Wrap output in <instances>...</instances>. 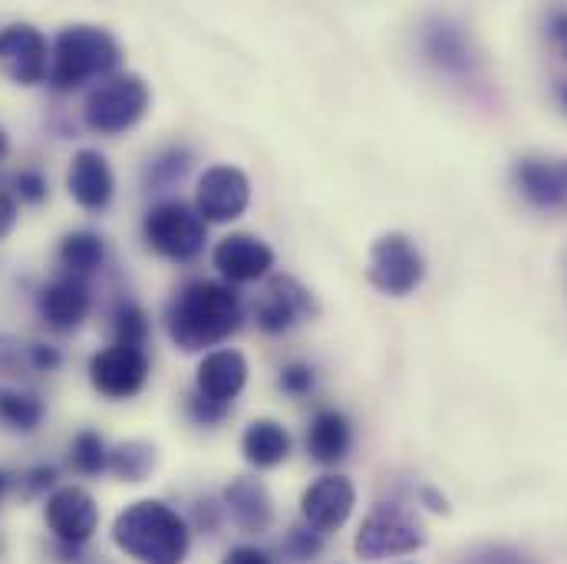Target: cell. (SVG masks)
Instances as JSON below:
<instances>
[{"label":"cell","mask_w":567,"mask_h":564,"mask_svg":"<svg viewBox=\"0 0 567 564\" xmlns=\"http://www.w3.org/2000/svg\"><path fill=\"white\" fill-rule=\"evenodd\" d=\"M241 327V297L231 284L188 281L165 314V330L175 347L198 353L225 343Z\"/></svg>","instance_id":"obj_1"},{"label":"cell","mask_w":567,"mask_h":564,"mask_svg":"<svg viewBox=\"0 0 567 564\" xmlns=\"http://www.w3.org/2000/svg\"><path fill=\"white\" fill-rule=\"evenodd\" d=\"M116 548L140 564H185L192 548L188 522L158 499L126 505L113 522Z\"/></svg>","instance_id":"obj_2"},{"label":"cell","mask_w":567,"mask_h":564,"mask_svg":"<svg viewBox=\"0 0 567 564\" xmlns=\"http://www.w3.org/2000/svg\"><path fill=\"white\" fill-rule=\"evenodd\" d=\"M123 60V47L116 37L93 23L63 27L50 50V86L60 93L80 90L90 80H106Z\"/></svg>","instance_id":"obj_3"},{"label":"cell","mask_w":567,"mask_h":564,"mask_svg":"<svg viewBox=\"0 0 567 564\" xmlns=\"http://www.w3.org/2000/svg\"><path fill=\"white\" fill-rule=\"evenodd\" d=\"M148 103L152 93L140 73H113L90 90L83 120L100 136H120L148 113Z\"/></svg>","instance_id":"obj_4"},{"label":"cell","mask_w":567,"mask_h":564,"mask_svg":"<svg viewBox=\"0 0 567 564\" xmlns=\"http://www.w3.org/2000/svg\"><path fill=\"white\" fill-rule=\"evenodd\" d=\"M425 545V529L420 519L396 505V502H380L370 509L357 532V555L363 562H380V558H396V555H413Z\"/></svg>","instance_id":"obj_5"},{"label":"cell","mask_w":567,"mask_h":564,"mask_svg":"<svg viewBox=\"0 0 567 564\" xmlns=\"http://www.w3.org/2000/svg\"><path fill=\"white\" fill-rule=\"evenodd\" d=\"M145 242L168 262H192L205 248V222L185 202H162L145 215Z\"/></svg>","instance_id":"obj_6"},{"label":"cell","mask_w":567,"mask_h":564,"mask_svg":"<svg viewBox=\"0 0 567 564\" xmlns=\"http://www.w3.org/2000/svg\"><path fill=\"white\" fill-rule=\"evenodd\" d=\"M367 278L377 290L390 294V297H406L413 294L425 278V262L420 248L403 235V232H390L380 235L370 248V265H367Z\"/></svg>","instance_id":"obj_7"},{"label":"cell","mask_w":567,"mask_h":564,"mask_svg":"<svg viewBox=\"0 0 567 564\" xmlns=\"http://www.w3.org/2000/svg\"><path fill=\"white\" fill-rule=\"evenodd\" d=\"M43 519L63 548L80 552L100 529V505L83 485H60L50 492Z\"/></svg>","instance_id":"obj_8"},{"label":"cell","mask_w":567,"mask_h":564,"mask_svg":"<svg viewBox=\"0 0 567 564\" xmlns=\"http://www.w3.org/2000/svg\"><path fill=\"white\" fill-rule=\"evenodd\" d=\"M251 205V182L235 165H212L198 178L195 192V212L205 225H225L248 212Z\"/></svg>","instance_id":"obj_9"},{"label":"cell","mask_w":567,"mask_h":564,"mask_svg":"<svg viewBox=\"0 0 567 564\" xmlns=\"http://www.w3.org/2000/svg\"><path fill=\"white\" fill-rule=\"evenodd\" d=\"M148 380V357L142 347L113 343L90 360V383L110 400L136 397Z\"/></svg>","instance_id":"obj_10"},{"label":"cell","mask_w":567,"mask_h":564,"mask_svg":"<svg viewBox=\"0 0 567 564\" xmlns=\"http://www.w3.org/2000/svg\"><path fill=\"white\" fill-rule=\"evenodd\" d=\"M0 70L20 86L43 83L50 76L47 37L30 23H10L0 30Z\"/></svg>","instance_id":"obj_11"},{"label":"cell","mask_w":567,"mask_h":564,"mask_svg":"<svg viewBox=\"0 0 567 564\" xmlns=\"http://www.w3.org/2000/svg\"><path fill=\"white\" fill-rule=\"evenodd\" d=\"M353 505H357V489L347 475H320L300 495L303 525H310L320 535L343 529L347 519L353 515Z\"/></svg>","instance_id":"obj_12"},{"label":"cell","mask_w":567,"mask_h":564,"mask_svg":"<svg viewBox=\"0 0 567 564\" xmlns=\"http://www.w3.org/2000/svg\"><path fill=\"white\" fill-rule=\"evenodd\" d=\"M313 314H317L313 294L290 275H275L255 304V320L265 334H284L293 324L310 320Z\"/></svg>","instance_id":"obj_13"},{"label":"cell","mask_w":567,"mask_h":564,"mask_svg":"<svg viewBox=\"0 0 567 564\" xmlns=\"http://www.w3.org/2000/svg\"><path fill=\"white\" fill-rule=\"evenodd\" d=\"M212 262H215V268H218V275H221L225 281L251 284L271 275V268H275V252H271L261 238L238 232V235H228V238H221V242L215 245Z\"/></svg>","instance_id":"obj_14"},{"label":"cell","mask_w":567,"mask_h":564,"mask_svg":"<svg viewBox=\"0 0 567 564\" xmlns=\"http://www.w3.org/2000/svg\"><path fill=\"white\" fill-rule=\"evenodd\" d=\"M66 188L73 202L86 212H103L113 202L116 175L110 168V158L100 148H80L66 172Z\"/></svg>","instance_id":"obj_15"},{"label":"cell","mask_w":567,"mask_h":564,"mask_svg":"<svg viewBox=\"0 0 567 564\" xmlns=\"http://www.w3.org/2000/svg\"><path fill=\"white\" fill-rule=\"evenodd\" d=\"M221 505L231 515L235 529L241 535H265L275 525V502L265 482L238 475L225 485L221 492Z\"/></svg>","instance_id":"obj_16"},{"label":"cell","mask_w":567,"mask_h":564,"mask_svg":"<svg viewBox=\"0 0 567 564\" xmlns=\"http://www.w3.org/2000/svg\"><path fill=\"white\" fill-rule=\"evenodd\" d=\"M245 383H248V360L238 350L205 353L195 373V393L221 407H231L235 397L245 390Z\"/></svg>","instance_id":"obj_17"},{"label":"cell","mask_w":567,"mask_h":564,"mask_svg":"<svg viewBox=\"0 0 567 564\" xmlns=\"http://www.w3.org/2000/svg\"><path fill=\"white\" fill-rule=\"evenodd\" d=\"M90 307H93L90 284L83 278H73V275H63V278L50 281L40 294V314L60 334L76 330L86 320Z\"/></svg>","instance_id":"obj_18"},{"label":"cell","mask_w":567,"mask_h":564,"mask_svg":"<svg viewBox=\"0 0 567 564\" xmlns=\"http://www.w3.org/2000/svg\"><path fill=\"white\" fill-rule=\"evenodd\" d=\"M515 178L522 195L538 208H565L567 205V162L548 158H522L515 165Z\"/></svg>","instance_id":"obj_19"},{"label":"cell","mask_w":567,"mask_h":564,"mask_svg":"<svg viewBox=\"0 0 567 564\" xmlns=\"http://www.w3.org/2000/svg\"><path fill=\"white\" fill-rule=\"evenodd\" d=\"M350 442H353V432H350V420L343 413L320 410L310 420V429H307V452H310L313 462L337 465L340 459H347Z\"/></svg>","instance_id":"obj_20"},{"label":"cell","mask_w":567,"mask_h":564,"mask_svg":"<svg viewBox=\"0 0 567 564\" xmlns=\"http://www.w3.org/2000/svg\"><path fill=\"white\" fill-rule=\"evenodd\" d=\"M425 57H429L439 70L455 73V76L472 73V66H475V53H472L465 33H462L458 27L445 23V20L435 23V27H429V33H425Z\"/></svg>","instance_id":"obj_21"},{"label":"cell","mask_w":567,"mask_h":564,"mask_svg":"<svg viewBox=\"0 0 567 564\" xmlns=\"http://www.w3.org/2000/svg\"><path fill=\"white\" fill-rule=\"evenodd\" d=\"M241 452L255 469H275L290 455V435L278 420H255L241 435Z\"/></svg>","instance_id":"obj_22"},{"label":"cell","mask_w":567,"mask_h":564,"mask_svg":"<svg viewBox=\"0 0 567 564\" xmlns=\"http://www.w3.org/2000/svg\"><path fill=\"white\" fill-rule=\"evenodd\" d=\"M103 258H106V245L96 232H73L60 245V262H63L66 275H73V278L93 275L103 265Z\"/></svg>","instance_id":"obj_23"},{"label":"cell","mask_w":567,"mask_h":564,"mask_svg":"<svg viewBox=\"0 0 567 564\" xmlns=\"http://www.w3.org/2000/svg\"><path fill=\"white\" fill-rule=\"evenodd\" d=\"M152 469H155V445L152 442L130 439L110 452V472L120 475L123 482H145Z\"/></svg>","instance_id":"obj_24"},{"label":"cell","mask_w":567,"mask_h":564,"mask_svg":"<svg viewBox=\"0 0 567 564\" xmlns=\"http://www.w3.org/2000/svg\"><path fill=\"white\" fill-rule=\"evenodd\" d=\"M70 465L80 472V475H100L110 469V449L103 442L100 432L93 429H83L73 435V445H70Z\"/></svg>","instance_id":"obj_25"},{"label":"cell","mask_w":567,"mask_h":564,"mask_svg":"<svg viewBox=\"0 0 567 564\" xmlns=\"http://www.w3.org/2000/svg\"><path fill=\"white\" fill-rule=\"evenodd\" d=\"M0 420L20 432L37 429L43 420V403L33 393H17V390H3L0 393Z\"/></svg>","instance_id":"obj_26"},{"label":"cell","mask_w":567,"mask_h":564,"mask_svg":"<svg viewBox=\"0 0 567 564\" xmlns=\"http://www.w3.org/2000/svg\"><path fill=\"white\" fill-rule=\"evenodd\" d=\"M284 558H290L293 564H310L320 552H323V535L313 532L310 525H293L287 529L281 542Z\"/></svg>","instance_id":"obj_27"},{"label":"cell","mask_w":567,"mask_h":564,"mask_svg":"<svg viewBox=\"0 0 567 564\" xmlns=\"http://www.w3.org/2000/svg\"><path fill=\"white\" fill-rule=\"evenodd\" d=\"M113 330H116V343L142 347L148 337V317L140 304H120V310L113 314Z\"/></svg>","instance_id":"obj_28"},{"label":"cell","mask_w":567,"mask_h":564,"mask_svg":"<svg viewBox=\"0 0 567 564\" xmlns=\"http://www.w3.org/2000/svg\"><path fill=\"white\" fill-rule=\"evenodd\" d=\"M188 172V152L185 148H168L162 152L152 168H148V182L152 185H172L175 178H182Z\"/></svg>","instance_id":"obj_29"},{"label":"cell","mask_w":567,"mask_h":564,"mask_svg":"<svg viewBox=\"0 0 567 564\" xmlns=\"http://www.w3.org/2000/svg\"><path fill=\"white\" fill-rule=\"evenodd\" d=\"M458 564H538L528 558L525 552L512 548V545H478L472 552H465Z\"/></svg>","instance_id":"obj_30"},{"label":"cell","mask_w":567,"mask_h":564,"mask_svg":"<svg viewBox=\"0 0 567 564\" xmlns=\"http://www.w3.org/2000/svg\"><path fill=\"white\" fill-rule=\"evenodd\" d=\"M20 370H30V343L0 334V373L17 377Z\"/></svg>","instance_id":"obj_31"},{"label":"cell","mask_w":567,"mask_h":564,"mask_svg":"<svg viewBox=\"0 0 567 564\" xmlns=\"http://www.w3.org/2000/svg\"><path fill=\"white\" fill-rule=\"evenodd\" d=\"M13 185H17V195L30 205H40L47 198V178L37 168H20Z\"/></svg>","instance_id":"obj_32"},{"label":"cell","mask_w":567,"mask_h":564,"mask_svg":"<svg viewBox=\"0 0 567 564\" xmlns=\"http://www.w3.org/2000/svg\"><path fill=\"white\" fill-rule=\"evenodd\" d=\"M281 390L290 397H303L313 390V370L307 363H287L281 370Z\"/></svg>","instance_id":"obj_33"},{"label":"cell","mask_w":567,"mask_h":564,"mask_svg":"<svg viewBox=\"0 0 567 564\" xmlns=\"http://www.w3.org/2000/svg\"><path fill=\"white\" fill-rule=\"evenodd\" d=\"M228 410H231V407L212 403V400H205V397H198V393H195V397L188 400V413H192V417H195V420H198L202 425L221 423V420L228 417Z\"/></svg>","instance_id":"obj_34"},{"label":"cell","mask_w":567,"mask_h":564,"mask_svg":"<svg viewBox=\"0 0 567 564\" xmlns=\"http://www.w3.org/2000/svg\"><path fill=\"white\" fill-rule=\"evenodd\" d=\"M60 350L56 347H50V343H30V370L33 373H50V370H56L60 367Z\"/></svg>","instance_id":"obj_35"},{"label":"cell","mask_w":567,"mask_h":564,"mask_svg":"<svg viewBox=\"0 0 567 564\" xmlns=\"http://www.w3.org/2000/svg\"><path fill=\"white\" fill-rule=\"evenodd\" d=\"M221 509H225V505L198 502V505H195V529H198V532H205V535H212V532L221 525Z\"/></svg>","instance_id":"obj_36"},{"label":"cell","mask_w":567,"mask_h":564,"mask_svg":"<svg viewBox=\"0 0 567 564\" xmlns=\"http://www.w3.org/2000/svg\"><path fill=\"white\" fill-rule=\"evenodd\" d=\"M221 564H275L271 562V555L268 552H261V548H255V545H238V548H231Z\"/></svg>","instance_id":"obj_37"},{"label":"cell","mask_w":567,"mask_h":564,"mask_svg":"<svg viewBox=\"0 0 567 564\" xmlns=\"http://www.w3.org/2000/svg\"><path fill=\"white\" fill-rule=\"evenodd\" d=\"M27 485H30V495H40V492L53 489V485H56V469H53V465H37V469H30Z\"/></svg>","instance_id":"obj_38"},{"label":"cell","mask_w":567,"mask_h":564,"mask_svg":"<svg viewBox=\"0 0 567 564\" xmlns=\"http://www.w3.org/2000/svg\"><path fill=\"white\" fill-rule=\"evenodd\" d=\"M548 37L555 40V47L567 57V10H551V17H548Z\"/></svg>","instance_id":"obj_39"},{"label":"cell","mask_w":567,"mask_h":564,"mask_svg":"<svg viewBox=\"0 0 567 564\" xmlns=\"http://www.w3.org/2000/svg\"><path fill=\"white\" fill-rule=\"evenodd\" d=\"M17 218H20V215H17V202H13L10 195H3V192H0V242L13 232Z\"/></svg>","instance_id":"obj_40"},{"label":"cell","mask_w":567,"mask_h":564,"mask_svg":"<svg viewBox=\"0 0 567 564\" xmlns=\"http://www.w3.org/2000/svg\"><path fill=\"white\" fill-rule=\"evenodd\" d=\"M420 499H423L432 512H442V515L449 512V502H445V495H439V492H435V489H429V485H425V489H420Z\"/></svg>","instance_id":"obj_41"},{"label":"cell","mask_w":567,"mask_h":564,"mask_svg":"<svg viewBox=\"0 0 567 564\" xmlns=\"http://www.w3.org/2000/svg\"><path fill=\"white\" fill-rule=\"evenodd\" d=\"M7 492H10V472H3V469H0V499H3Z\"/></svg>","instance_id":"obj_42"},{"label":"cell","mask_w":567,"mask_h":564,"mask_svg":"<svg viewBox=\"0 0 567 564\" xmlns=\"http://www.w3.org/2000/svg\"><path fill=\"white\" fill-rule=\"evenodd\" d=\"M558 96H561V103L567 106V80H561V83H558Z\"/></svg>","instance_id":"obj_43"},{"label":"cell","mask_w":567,"mask_h":564,"mask_svg":"<svg viewBox=\"0 0 567 564\" xmlns=\"http://www.w3.org/2000/svg\"><path fill=\"white\" fill-rule=\"evenodd\" d=\"M3 152H7V136L0 133V155H3Z\"/></svg>","instance_id":"obj_44"}]
</instances>
